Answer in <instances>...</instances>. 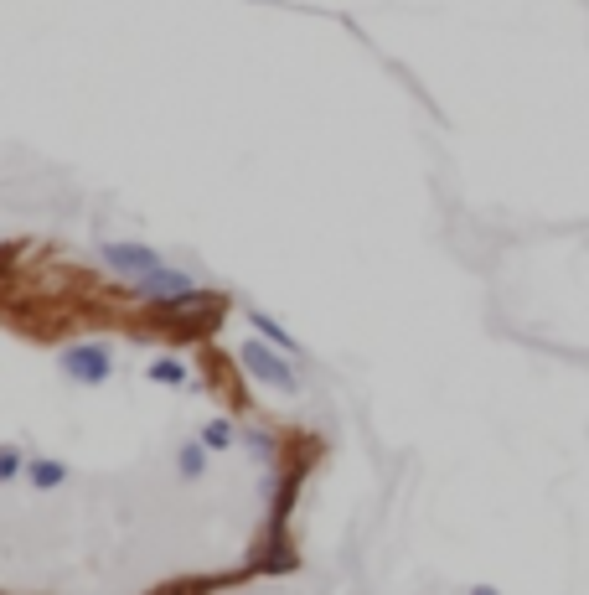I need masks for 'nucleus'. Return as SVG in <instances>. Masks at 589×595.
<instances>
[{
    "label": "nucleus",
    "instance_id": "nucleus-1",
    "mask_svg": "<svg viewBox=\"0 0 589 595\" xmlns=\"http://www.w3.org/2000/svg\"><path fill=\"white\" fill-rule=\"evenodd\" d=\"M223 311H228L223 290L192 285V290L166 295V301H150V326H161L166 337H202V332H212V326L223 321Z\"/></svg>",
    "mask_w": 589,
    "mask_h": 595
},
{
    "label": "nucleus",
    "instance_id": "nucleus-2",
    "mask_svg": "<svg viewBox=\"0 0 589 595\" xmlns=\"http://www.w3.org/2000/svg\"><path fill=\"white\" fill-rule=\"evenodd\" d=\"M238 368L248 373V378H259L264 389H274V394H300V373L290 368V352H279L269 337H248L243 347H238Z\"/></svg>",
    "mask_w": 589,
    "mask_h": 595
},
{
    "label": "nucleus",
    "instance_id": "nucleus-3",
    "mask_svg": "<svg viewBox=\"0 0 589 595\" xmlns=\"http://www.w3.org/2000/svg\"><path fill=\"white\" fill-rule=\"evenodd\" d=\"M57 373L83 389H104L114 378V347L109 342H68L57 352Z\"/></svg>",
    "mask_w": 589,
    "mask_h": 595
},
{
    "label": "nucleus",
    "instance_id": "nucleus-4",
    "mask_svg": "<svg viewBox=\"0 0 589 595\" xmlns=\"http://www.w3.org/2000/svg\"><path fill=\"white\" fill-rule=\"evenodd\" d=\"M99 259H104V270H114L119 280H140V275L166 264L150 244H130V238H109V244H99Z\"/></svg>",
    "mask_w": 589,
    "mask_h": 595
},
{
    "label": "nucleus",
    "instance_id": "nucleus-5",
    "mask_svg": "<svg viewBox=\"0 0 589 595\" xmlns=\"http://www.w3.org/2000/svg\"><path fill=\"white\" fill-rule=\"evenodd\" d=\"M197 280L186 275V270H171V264H161V270H150V275H140V280H130V295L140 306H150V301H166V295H176V290H192Z\"/></svg>",
    "mask_w": 589,
    "mask_h": 595
},
{
    "label": "nucleus",
    "instance_id": "nucleus-6",
    "mask_svg": "<svg viewBox=\"0 0 589 595\" xmlns=\"http://www.w3.org/2000/svg\"><path fill=\"white\" fill-rule=\"evenodd\" d=\"M243 316H248V326H254L259 337H269V342H274L279 352H290V357H310V352H305V342H300V337L290 332V326H279V321H274L269 311H254V306H248Z\"/></svg>",
    "mask_w": 589,
    "mask_h": 595
},
{
    "label": "nucleus",
    "instance_id": "nucleus-7",
    "mask_svg": "<svg viewBox=\"0 0 589 595\" xmlns=\"http://www.w3.org/2000/svg\"><path fill=\"white\" fill-rule=\"evenodd\" d=\"M68 476H73V466L62 461V456H31V466H26V482L37 487V492H57Z\"/></svg>",
    "mask_w": 589,
    "mask_h": 595
},
{
    "label": "nucleus",
    "instance_id": "nucleus-8",
    "mask_svg": "<svg viewBox=\"0 0 589 595\" xmlns=\"http://www.w3.org/2000/svg\"><path fill=\"white\" fill-rule=\"evenodd\" d=\"M295 544L290 539H264V549H259V564H248L254 575H290L295 570Z\"/></svg>",
    "mask_w": 589,
    "mask_h": 595
},
{
    "label": "nucleus",
    "instance_id": "nucleus-9",
    "mask_svg": "<svg viewBox=\"0 0 589 595\" xmlns=\"http://www.w3.org/2000/svg\"><path fill=\"white\" fill-rule=\"evenodd\" d=\"M207 440L202 435H192V440H181L176 445V476H181V482H202V476H207Z\"/></svg>",
    "mask_w": 589,
    "mask_h": 595
},
{
    "label": "nucleus",
    "instance_id": "nucleus-10",
    "mask_svg": "<svg viewBox=\"0 0 589 595\" xmlns=\"http://www.w3.org/2000/svg\"><path fill=\"white\" fill-rule=\"evenodd\" d=\"M145 378H150V383H171V389H181V383H192V368H186L176 352H155L150 363H145Z\"/></svg>",
    "mask_w": 589,
    "mask_h": 595
},
{
    "label": "nucleus",
    "instance_id": "nucleus-11",
    "mask_svg": "<svg viewBox=\"0 0 589 595\" xmlns=\"http://www.w3.org/2000/svg\"><path fill=\"white\" fill-rule=\"evenodd\" d=\"M197 435L207 440V451H212V456H223V451H233V445H238V425L228 420V414H217V420H207Z\"/></svg>",
    "mask_w": 589,
    "mask_h": 595
},
{
    "label": "nucleus",
    "instance_id": "nucleus-12",
    "mask_svg": "<svg viewBox=\"0 0 589 595\" xmlns=\"http://www.w3.org/2000/svg\"><path fill=\"white\" fill-rule=\"evenodd\" d=\"M26 466H31V456L21 451V445L11 440V445H0V482H26Z\"/></svg>",
    "mask_w": 589,
    "mask_h": 595
},
{
    "label": "nucleus",
    "instance_id": "nucleus-13",
    "mask_svg": "<svg viewBox=\"0 0 589 595\" xmlns=\"http://www.w3.org/2000/svg\"><path fill=\"white\" fill-rule=\"evenodd\" d=\"M243 440H248V451H254L259 461H274L279 456V440L269 430H243Z\"/></svg>",
    "mask_w": 589,
    "mask_h": 595
}]
</instances>
